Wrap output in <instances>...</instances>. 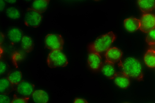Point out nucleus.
<instances>
[{
  "mask_svg": "<svg viewBox=\"0 0 155 103\" xmlns=\"http://www.w3.org/2000/svg\"><path fill=\"white\" fill-rule=\"evenodd\" d=\"M11 84L7 78H2L0 81V91L1 94L7 91Z\"/></svg>",
  "mask_w": 155,
  "mask_h": 103,
  "instance_id": "obj_22",
  "label": "nucleus"
},
{
  "mask_svg": "<svg viewBox=\"0 0 155 103\" xmlns=\"http://www.w3.org/2000/svg\"><path fill=\"white\" fill-rule=\"evenodd\" d=\"M122 55V51L118 48L113 47L110 48L105 54L106 61L114 64L119 61Z\"/></svg>",
  "mask_w": 155,
  "mask_h": 103,
  "instance_id": "obj_11",
  "label": "nucleus"
},
{
  "mask_svg": "<svg viewBox=\"0 0 155 103\" xmlns=\"http://www.w3.org/2000/svg\"><path fill=\"white\" fill-rule=\"evenodd\" d=\"M8 39L13 43L18 42L21 41L22 38L21 31L17 28H10L7 33Z\"/></svg>",
  "mask_w": 155,
  "mask_h": 103,
  "instance_id": "obj_15",
  "label": "nucleus"
},
{
  "mask_svg": "<svg viewBox=\"0 0 155 103\" xmlns=\"http://www.w3.org/2000/svg\"><path fill=\"white\" fill-rule=\"evenodd\" d=\"M33 42L31 38L27 35L24 36L21 40V46L24 51H29L32 49Z\"/></svg>",
  "mask_w": 155,
  "mask_h": 103,
  "instance_id": "obj_20",
  "label": "nucleus"
},
{
  "mask_svg": "<svg viewBox=\"0 0 155 103\" xmlns=\"http://www.w3.org/2000/svg\"><path fill=\"white\" fill-rule=\"evenodd\" d=\"M35 63L30 67L32 75L40 84L51 90L53 103H61L64 95L70 91L89 87L88 77L82 71H58L46 68L41 64Z\"/></svg>",
  "mask_w": 155,
  "mask_h": 103,
  "instance_id": "obj_1",
  "label": "nucleus"
},
{
  "mask_svg": "<svg viewBox=\"0 0 155 103\" xmlns=\"http://www.w3.org/2000/svg\"><path fill=\"white\" fill-rule=\"evenodd\" d=\"M124 24L125 29L129 32H132L140 28V21L136 18H130L124 20Z\"/></svg>",
  "mask_w": 155,
  "mask_h": 103,
  "instance_id": "obj_13",
  "label": "nucleus"
},
{
  "mask_svg": "<svg viewBox=\"0 0 155 103\" xmlns=\"http://www.w3.org/2000/svg\"><path fill=\"white\" fill-rule=\"evenodd\" d=\"M137 5L143 12L148 13L151 11L155 7V0H139Z\"/></svg>",
  "mask_w": 155,
  "mask_h": 103,
  "instance_id": "obj_14",
  "label": "nucleus"
},
{
  "mask_svg": "<svg viewBox=\"0 0 155 103\" xmlns=\"http://www.w3.org/2000/svg\"><path fill=\"white\" fill-rule=\"evenodd\" d=\"M101 69L102 73L104 75L111 79L116 73L114 64L106 61L102 64Z\"/></svg>",
  "mask_w": 155,
  "mask_h": 103,
  "instance_id": "obj_16",
  "label": "nucleus"
},
{
  "mask_svg": "<svg viewBox=\"0 0 155 103\" xmlns=\"http://www.w3.org/2000/svg\"><path fill=\"white\" fill-rule=\"evenodd\" d=\"M28 98H19L15 96L11 103H28Z\"/></svg>",
  "mask_w": 155,
  "mask_h": 103,
  "instance_id": "obj_24",
  "label": "nucleus"
},
{
  "mask_svg": "<svg viewBox=\"0 0 155 103\" xmlns=\"http://www.w3.org/2000/svg\"><path fill=\"white\" fill-rule=\"evenodd\" d=\"M6 16L8 18L12 20H16L21 17V13L19 10L14 6H10L5 10Z\"/></svg>",
  "mask_w": 155,
  "mask_h": 103,
  "instance_id": "obj_19",
  "label": "nucleus"
},
{
  "mask_svg": "<svg viewBox=\"0 0 155 103\" xmlns=\"http://www.w3.org/2000/svg\"><path fill=\"white\" fill-rule=\"evenodd\" d=\"M146 41L150 45L155 44V28L148 33Z\"/></svg>",
  "mask_w": 155,
  "mask_h": 103,
  "instance_id": "obj_23",
  "label": "nucleus"
},
{
  "mask_svg": "<svg viewBox=\"0 0 155 103\" xmlns=\"http://www.w3.org/2000/svg\"><path fill=\"white\" fill-rule=\"evenodd\" d=\"M31 96L33 100L35 103H48L50 100L48 94L42 89L34 91Z\"/></svg>",
  "mask_w": 155,
  "mask_h": 103,
  "instance_id": "obj_12",
  "label": "nucleus"
},
{
  "mask_svg": "<svg viewBox=\"0 0 155 103\" xmlns=\"http://www.w3.org/2000/svg\"><path fill=\"white\" fill-rule=\"evenodd\" d=\"M111 79L116 86L121 89H126L130 84V78L122 72L116 73Z\"/></svg>",
  "mask_w": 155,
  "mask_h": 103,
  "instance_id": "obj_9",
  "label": "nucleus"
},
{
  "mask_svg": "<svg viewBox=\"0 0 155 103\" xmlns=\"http://www.w3.org/2000/svg\"><path fill=\"white\" fill-rule=\"evenodd\" d=\"M44 43L45 46L51 51H61L64 42L62 37L57 34L50 33L45 37Z\"/></svg>",
  "mask_w": 155,
  "mask_h": 103,
  "instance_id": "obj_5",
  "label": "nucleus"
},
{
  "mask_svg": "<svg viewBox=\"0 0 155 103\" xmlns=\"http://www.w3.org/2000/svg\"><path fill=\"white\" fill-rule=\"evenodd\" d=\"M140 29L142 32L148 33L155 28V15L149 13L143 15L140 20Z\"/></svg>",
  "mask_w": 155,
  "mask_h": 103,
  "instance_id": "obj_7",
  "label": "nucleus"
},
{
  "mask_svg": "<svg viewBox=\"0 0 155 103\" xmlns=\"http://www.w3.org/2000/svg\"><path fill=\"white\" fill-rule=\"evenodd\" d=\"M122 72L130 78L138 81H141L143 79L142 67L140 62L132 57L125 58L120 64Z\"/></svg>",
  "mask_w": 155,
  "mask_h": 103,
  "instance_id": "obj_2",
  "label": "nucleus"
},
{
  "mask_svg": "<svg viewBox=\"0 0 155 103\" xmlns=\"http://www.w3.org/2000/svg\"><path fill=\"white\" fill-rule=\"evenodd\" d=\"M7 69V66L5 63L3 61H0V74L2 75L4 74Z\"/></svg>",
  "mask_w": 155,
  "mask_h": 103,
  "instance_id": "obj_26",
  "label": "nucleus"
},
{
  "mask_svg": "<svg viewBox=\"0 0 155 103\" xmlns=\"http://www.w3.org/2000/svg\"><path fill=\"white\" fill-rule=\"evenodd\" d=\"M0 1V11L2 12L4 9L5 7V2L3 0H1Z\"/></svg>",
  "mask_w": 155,
  "mask_h": 103,
  "instance_id": "obj_28",
  "label": "nucleus"
},
{
  "mask_svg": "<svg viewBox=\"0 0 155 103\" xmlns=\"http://www.w3.org/2000/svg\"><path fill=\"white\" fill-rule=\"evenodd\" d=\"M5 1L8 3L12 4L15 3L16 2V0H5Z\"/></svg>",
  "mask_w": 155,
  "mask_h": 103,
  "instance_id": "obj_30",
  "label": "nucleus"
},
{
  "mask_svg": "<svg viewBox=\"0 0 155 103\" xmlns=\"http://www.w3.org/2000/svg\"><path fill=\"white\" fill-rule=\"evenodd\" d=\"M12 101L7 95L1 94L0 96V103H11Z\"/></svg>",
  "mask_w": 155,
  "mask_h": 103,
  "instance_id": "obj_25",
  "label": "nucleus"
},
{
  "mask_svg": "<svg viewBox=\"0 0 155 103\" xmlns=\"http://www.w3.org/2000/svg\"><path fill=\"white\" fill-rule=\"evenodd\" d=\"M150 46V49H151L155 51V44Z\"/></svg>",
  "mask_w": 155,
  "mask_h": 103,
  "instance_id": "obj_29",
  "label": "nucleus"
},
{
  "mask_svg": "<svg viewBox=\"0 0 155 103\" xmlns=\"http://www.w3.org/2000/svg\"><path fill=\"white\" fill-rule=\"evenodd\" d=\"M48 1L35 0L32 3V7L34 10L39 12H44L47 8Z\"/></svg>",
  "mask_w": 155,
  "mask_h": 103,
  "instance_id": "obj_21",
  "label": "nucleus"
},
{
  "mask_svg": "<svg viewBox=\"0 0 155 103\" xmlns=\"http://www.w3.org/2000/svg\"><path fill=\"white\" fill-rule=\"evenodd\" d=\"M16 90L18 94L24 98L31 96L34 91L33 85L30 83L22 81L17 85Z\"/></svg>",
  "mask_w": 155,
  "mask_h": 103,
  "instance_id": "obj_10",
  "label": "nucleus"
},
{
  "mask_svg": "<svg viewBox=\"0 0 155 103\" xmlns=\"http://www.w3.org/2000/svg\"><path fill=\"white\" fill-rule=\"evenodd\" d=\"M7 78L11 84L18 85L21 81L22 75L20 71L15 70L9 73Z\"/></svg>",
  "mask_w": 155,
  "mask_h": 103,
  "instance_id": "obj_18",
  "label": "nucleus"
},
{
  "mask_svg": "<svg viewBox=\"0 0 155 103\" xmlns=\"http://www.w3.org/2000/svg\"><path fill=\"white\" fill-rule=\"evenodd\" d=\"M127 103V102H126V103Z\"/></svg>",
  "mask_w": 155,
  "mask_h": 103,
  "instance_id": "obj_31",
  "label": "nucleus"
},
{
  "mask_svg": "<svg viewBox=\"0 0 155 103\" xmlns=\"http://www.w3.org/2000/svg\"><path fill=\"white\" fill-rule=\"evenodd\" d=\"M144 61L147 66L150 68L155 67V51L149 49L145 53Z\"/></svg>",
  "mask_w": 155,
  "mask_h": 103,
  "instance_id": "obj_17",
  "label": "nucleus"
},
{
  "mask_svg": "<svg viewBox=\"0 0 155 103\" xmlns=\"http://www.w3.org/2000/svg\"><path fill=\"white\" fill-rule=\"evenodd\" d=\"M87 62L90 68L94 71L98 70L101 68L102 65L101 58L100 55L94 52L88 51Z\"/></svg>",
  "mask_w": 155,
  "mask_h": 103,
  "instance_id": "obj_8",
  "label": "nucleus"
},
{
  "mask_svg": "<svg viewBox=\"0 0 155 103\" xmlns=\"http://www.w3.org/2000/svg\"><path fill=\"white\" fill-rule=\"evenodd\" d=\"M47 62L49 67L54 68L65 67L68 63L67 57L61 50L51 51L48 56Z\"/></svg>",
  "mask_w": 155,
  "mask_h": 103,
  "instance_id": "obj_4",
  "label": "nucleus"
},
{
  "mask_svg": "<svg viewBox=\"0 0 155 103\" xmlns=\"http://www.w3.org/2000/svg\"><path fill=\"white\" fill-rule=\"evenodd\" d=\"M42 19L41 14L34 9L29 10L26 12L24 17L25 24L32 28L38 27L41 23Z\"/></svg>",
  "mask_w": 155,
  "mask_h": 103,
  "instance_id": "obj_6",
  "label": "nucleus"
},
{
  "mask_svg": "<svg viewBox=\"0 0 155 103\" xmlns=\"http://www.w3.org/2000/svg\"><path fill=\"white\" fill-rule=\"evenodd\" d=\"M155 9V8H154Z\"/></svg>",
  "mask_w": 155,
  "mask_h": 103,
  "instance_id": "obj_32",
  "label": "nucleus"
},
{
  "mask_svg": "<svg viewBox=\"0 0 155 103\" xmlns=\"http://www.w3.org/2000/svg\"><path fill=\"white\" fill-rule=\"evenodd\" d=\"M116 38L115 34L110 32L99 36L88 46L89 52L100 53L107 51Z\"/></svg>",
  "mask_w": 155,
  "mask_h": 103,
  "instance_id": "obj_3",
  "label": "nucleus"
},
{
  "mask_svg": "<svg viewBox=\"0 0 155 103\" xmlns=\"http://www.w3.org/2000/svg\"><path fill=\"white\" fill-rule=\"evenodd\" d=\"M74 103H88V102L84 99L77 98L75 100Z\"/></svg>",
  "mask_w": 155,
  "mask_h": 103,
  "instance_id": "obj_27",
  "label": "nucleus"
}]
</instances>
